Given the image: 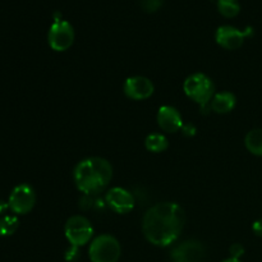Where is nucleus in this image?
I'll list each match as a JSON object with an SVG mask.
<instances>
[{"label":"nucleus","mask_w":262,"mask_h":262,"mask_svg":"<svg viewBox=\"0 0 262 262\" xmlns=\"http://www.w3.org/2000/svg\"><path fill=\"white\" fill-rule=\"evenodd\" d=\"M184 227V211L178 204L163 202L151 207L143 216L142 229L146 239L159 247L173 245Z\"/></svg>","instance_id":"nucleus-1"},{"label":"nucleus","mask_w":262,"mask_h":262,"mask_svg":"<svg viewBox=\"0 0 262 262\" xmlns=\"http://www.w3.org/2000/svg\"><path fill=\"white\" fill-rule=\"evenodd\" d=\"M74 183L87 196L104 191L113 178V168L102 158H89L79 161L74 169Z\"/></svg>","instance_id":"nucleus-2"},{"label":"nucleus","mask_w":262,"mask_h":262,"mask_svg":"<svg viewBox=\"0 0 262 262\" xmlns=\"http://www.w3.org/2000/svg\"><path fill=\"white\" fill-rule=\"evenodd\" d=\"M183 90L187 96L206 110L214 97V83L204 73H194L184 81Z\"/></svg>","instance_id":"nucleus-3"},{"label":"nucleus","mask_w":262,"mask_h":262,"mask_svg":"<svg viewBox=\"0 0 262 262\" xmlns=\"http://www.w3.org/2000/svg\"><path fill=\"white\" fill-rule=\"evenodd\" d=\"M122 253L119 242L110 234L95 238L90 246L89 255L92 262H118Z\"/></svg>","instance_id":"nucleus-4"},{"label":"nucleus","mask_w":262,"mask_h":262,"mask_svg":"<svg viewBox=\"0 0 262 262\" xmlns=\"http://www.w3.org/2000/svg\"><path fill=\"white\" fill-rule=\"evenodd\" d=\"M64 233H66L67 239L71 243L72 247L78 248L87 245L91 241L92 235H94V228L89 219L81 216V215H76L67 220Z\"/></svg>","instance_id":"nucleus-5"},{"label":"nucleus","mask_w":262,"mask_h":262,"mask_svg":"<svg viewBox=\"0 0 262 262\" xmlns=\"http://www.w3.org/2000/svg\"><path fill=\"white\" fill-rule=\"evenodd\" d=\"M49 45L55 51H66L73 45L74 30L67 20L55 19L49 30Z\"/></svg>","instance_id":"nucleus-6"},{"label":"nucleus","mask_w":262,"mask_h":262,"mask_svg":"<svg viewBox=\"0 0 262 262\" xmlns=\"http://www.w3.org/2000/svg\"><path fill=\"white\" fill-rule=\"evenodd\" d=\"M36 204V193L30 184H19L10 193L9 210L17 215L28 214Z\"/></svg>","instance_id":"nucleus-7"},{"label":"nucleus","mask_w":262,"mask_h":262,"mask_svg":"<svg viewBox=\"0 0 262 262\" xmlns=\"http://www.w3.org/2000/svg\"><path fill=\"white\" fill-rule=\"evenodd\" d=\"M205 248L201 242L194 239L184 241L171 250V262H201L204 260Z\"/></svg>","instance_id":"nucleus-8"},{"label":"nucleus","mask_w":262,"mask_h":262,"mask_svg":"<svg viewBox=\"0 0 262 262\" xmlns=\"http://www.w3.org/2000/svg\"><path fill=\"white\" fill-rule=\"evenodd\" d=\"M251 33H252L251 28H247L246 31H239L232 26H222L216 30L215 38L222 48L227 49V50H235L243 45L245 38Z\"/></svg>","instance_id":"nucleus-9"},{"label":"nucleus","mask_w":262,"mask_h":262,"mask_svg":"<svg viewBox=\"0 0 262 262\" xmlns=\"http://www.w3.org/2000/svg\"><path fill=\"white\" fill-rule=\"evenodd\" d=\"M106 204L118 214H127L135 207V197L129 191L120 187L112 188L105 196Z\"/></svg>","instance_id":"nucleus-10"},{"label":"nucleus","mask_w":262,"mask_h":262,"mask_svg":"<svg viewBox=\"0 0 262 262\" xmlns=\"http://www.w3.org/2000/svg\"><path fill=\"white\" fill-rule=\"evenodd\" d=\"M152 82L142 76L129 77L124 83V94L132 100H146L154 94Z\"/></svg>","instance_id":"nucleus-11"},{"label":"nucleus","mask_w":262,"mask_h":262,"mask_svg":"<svg viewBox=\"0 0 262 262\" xmlns=\"http://www.w3.org/2000/svg\"><path fill=\"white\" fill-rule=\"evenodd\" d=\"M159 127L168 133H176L183 127V120L178 110L173 106H161L158 113Z\"/></svg>","instance_id":"nucleus-12"},{"label":"nucleus","mask_w":262,"mask_h":262,"mask_svg":"<svg viewBox=\"0 0 262 262\" xmlns=\"http://www.w3.org/2000/svg\"><path fill=\"white\" fill-rule=\"evenodd\" d=\"M235 102H237V99L234 95L232 92L224 91L214 95L211 102H210V107L217 114H227L234 109Z\"/></svg>","instance_id":"nucleus-13"},{"label":"nucleus","mask_w":262,"mask_h":262,"mask_svg":"<svg viewBox=\"0 0 262 262\" xmlns=\"http://www.w3.org/2000/svg\"><path fill=\"white\" fill-rule=\"evenodd\" d=\"M245 145L251 154L262 156V129H252L247 133Z\"/></svg>","instance_id":"nucleus-14"},{"label":"nucleus","mask_w":262,"mask_h":262,"mask_svg":"<svg viewBox=\"0 0 262 262\" xmlns=\"http://www.w3.org/2000/svg\"><path fill=\"white\" fill-rule=\"evenodd\" d=\"M145 146L150 152H164L168 148L169 142L166 140L165 136L160 135V133H151L146 137Z\"/></svg>","instance_id":"nucleus-15"},{"label":"nucleus","mask_w":262,"mask_h":262,"mask_svg":"<svg viewBox=\"0 0 262 262\" xmlns=\"http://www.w3.org/2000/svg\"><path fill=\"white\" fill-rule=\"evenodd\" d=\"M18 227H19V222H18L17 216L13 215H4L0 217V237H9L17 232Z\"/></svg>","instance_id":"nucleus-16"},{"label":"nucleus","mask_w":262,"mask_h":262,"mask_svg":"<svg viewBox=\"0 0 262 262\" xmlns=\"http://www.w3.org/2000/svg\"><path fill=\"white\" fill-rule=\"evenodd\" d=\"M217 9L224 17L233 18L239 13L241 5L238 0H217Z\"/></svg>","instance_id":"nucleus-17"},{"label":"nucleus","mask_w":262,"mask_h":262,"mask_svg":"<svg viewBox=\"0 0 262 262\" xmlns=\"http://www.w3.org/2000/svg\"><path fill=\"white\" fill-rule=\"evenodd\" d=\"M141 5L146 12H155L160 8L161 0H142Z\"/></svg>","instance_id":"nucleus-18"},{"label":"nucleus","mask_w":262,"mask_h":262,"mask_svg":"<svg viewBox=\"0 0 262 262\" xmlns=\"http://www.w3.org/2000/svg\"><path fill=\"white\" fill-rule=\"evenodd\" d=\"M229 252L233 258H238V260H239V258L245 255V247H243L242 245H239V243H235V245H233L232 247H230Z\"/></svg>","instance_id":"nucleus-19"},{"label":"nucleus","mask_w":262,"mask_h":262,"mask_svg":"<svg viewBox=\"0 0 262 262\" xmlns=\"http://www.w3.org/2000/svg\"><path fill=\"white\" fill-rule=\"evenodd\" d=\"M252 229H253V232H255L256 235H258V237H262V219L253 223Z\"/></svg>","instance_id":"nucleus-20"},{"label":"nucleus","mask_w":262,"mask_h":262,"mask_svg":"<svg viewBox=\"0 0 262 262\" xmlns=\"http://www.w3.org/2000/svg\"><path fill=\"white\" fill-rule=\"evenodd\" d=\"M182 130L184 132V135L193 136L194 132H196V128H194L193 125H191V124H183V127H182Z\"/></svg>","instance_id":"nucleus-21"},{"label":"nucleus","mask_w":262,"mask_h":262,"mask_svg":"<svg viewBox=\"0 0 262 262\" xmlns=\"http://www.w3.org/2000/svg\"><path fill=\"white\" fill-rule=\"evenodd\" d=\"M8 209H9V205H8V202L0 201V215L4 214Z\"/></svg>","instance_id":"nucleus-22"},{"label":"nucleus","mask_w":262,"mask_h":262,"mask_svg":"<svg viewBox=\"0 0 262 262\" xmlns=\"http://www.w3.org/2000/svg\"><path fill=\"white\" fill-rule=\"evenodd\" d=\"M223 262H241V260H238V258L230 257V258H227V260H224Z\"/></svg>","instance_id":"nucleus-23"}]
</instances>
